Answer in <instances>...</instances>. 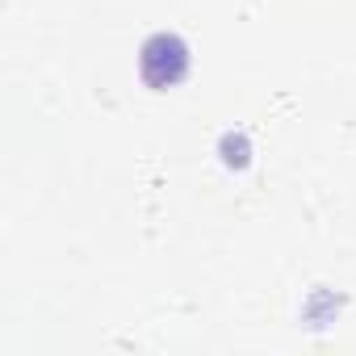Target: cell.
Listing matches in <instances>:
<instances>
[{
    "label": "cell",
    "mask_w": 356,
    "mask_h": 356,
    "mask_svg": "<svg viewBox=\"0 0 356 356\" xmlns=\"http://www.w3.org/2000/svg\"><path fill=\"white\" fill-rule=\"evenodd\" d=\"M138 67H143V76H147V80L155 76V67H168V80L176 84V80L185 76V67H189V51H185V42H181V38H172V34H155V38L143 47Z\"/></svg>",
    "instance_id": "1"
}]
</instances>
